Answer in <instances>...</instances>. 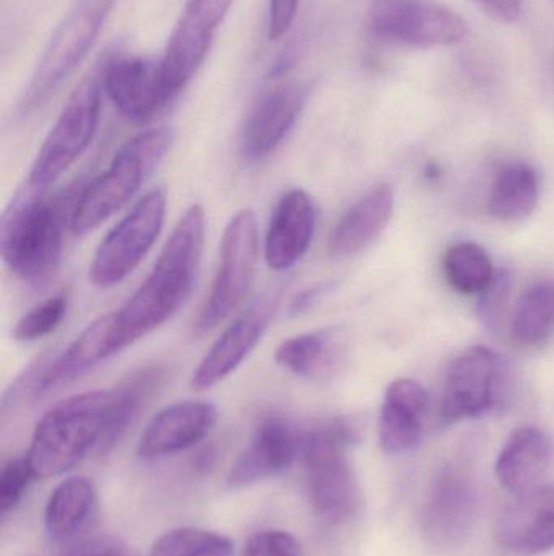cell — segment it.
<instances>
[{"label":"cell","instance_id":"6da1fadb","mask_svg":"<svg viewBox=\"0 0 554 556\" xmlns=\"http://www.w3.org/2000/svg\"><path fill=\"white\" fill-rule=\"evenodd\" d=\"M205 231L204 207L191 205L179 218L139 290L119 311H114L117 352L165 326L184 306L197 280Z\"/></svg>","mask_w":554,"mask_h":556},{"label":"cell","instance_id":"7a4b0ae2","mask_svg":"<svg viewBox=\"0 0 554 556\" xmlns=\"http://www.w3.org/2000/svg\"><path fill=\"white\" fill-rule=\"evenodd\" d=\"M119 440L114 388L98 389L49 408L36 424L26 459L36 479H51L91 453L106 454Z\"/></svg>","mask_w":554,"mask_h":556},{"label":"cell","instance_id":"3957f363","mask_svg":"<svg viewBox=\"0 0 554 556\" xmlns=\"http://www.w3.org/2000/svg\"><path fill=\"white\" fill-rule=\"evenodd\" d=\"M78 192L46 195L29 191L12 199L0 220V254L13 276L44 287L57 273Z\"/></svg>","mask_w":554,"mask_h":556},{"label":"cell","instance_id":"277c9868","mask_svg":"<svg viewBox=\"0 0 554 556\" xmlns=\"http://www.w3.org/2000/svg\"><path fill=\"white\" fill-rule=\"evenodd\" d=\"M360 437V428L347 417L322 421L301 434L309 503L319 518L332 525L355 518L363 506L350 460V450Z\"/></svg>","mask_w":554,"mask_h":556},{"label":"cell","instance_id":"5b68a950","mask_svg":"<svg viewBox=\"0 0 554 556\" xmlns=\"http://www.w3.org/2000/svg\"><path fill=\"white\" fill-rule=\"evenodd\" d=\"M172 142L175 130L171 127H153L130 137L117 150L109 166L78 191L72 214V235L90 233L129 204L168 155Z\"/></svg>","mask_w":554,"mask_h":556},{"label":"cell","instance_id":"8992f818","mask_svg":"<svg viewBox=\"0 0 554 556\" xmlns=\"http://www.w3.org/2000/svg\"><path fill=\"white\" fill-rule=\"evenodd\" d=\"M117 0H75L52 33L18 100L20 116L41 111L93 48Z\"/></svg>","mask_w":554,"mask_h":556},{"label":"cell","instance_id":"52a82bcc","mask_svg":"<svg viewBox=\"0 0 554 556\" xmlns=\"http://www.w3.org/2000/svg\"><path fill=\"white\" fill-rule=\"evenodd\" d=\"M101 85L96 77H87L68 98L48 137L42 142L26 189L46 192L93 142L100 126Z\"/></svg>","mask_w":554,"mask_h":556},{"label":"cell","instance_id":"ba28073f","mask_svg":"<svg viewBox=\"0 0 554 556\" xmlns=\"http://www.w3.org/2000/svg\"><path fill=\"white\" fill-rule=\"evenodd\" d=\"M166 204L165 189H152L111 228L88 270L94 287H116L139 267L162 233Z\"/></svg>","mask_w":554,"mask_h":556},{"label":"cell","instance_id":"9c48e42d","mask_svg":"<svg viewBox=\"0 0 554 556\" xmlns=\"http://www.w3.org/2000/svg\"><path fill=\"white\" fill-rule=\"evenodd\" d=\"M259 260V227L256 212H236L224 228L220 264L210 294L198 316L197 332L204 333L223 323L246 300L256 277Z\"/></svg>","mask_w":554,"mask_h":556},{"label":"cell","instance_id":"30bf717a","mask_svg":"<svg viewBox=\"0 0 554 556\" xmlns=\"http://www.w3.org/2000/svg\"><path fill=\"white\" fill-rule=\"evenodd\" d=\"M366 26L377 41L422 49L459 45L467 35L465 20L436 0H371Z\"/></svg>","mask_w":554,"mask_h":556},{"label":"cell","instance_id":"8fae6325","mask_svg":"<svg viewBox=\"0 0 554 556\" xmlns=\"http://www.w3.org/2000/svg\"><path fill=\"white\" fill-rule=\"evenodd\" d=\"M507 366L487 346H471L452 359L442 384L439 415L446 425L497 408L507 391Z\"/></svg>","mask_w":554,"mask_h":556},{"label":"cell","instance_id":"7c38bea8","mask_svg":"<svg viewBox=\"0 0 554 556\" xmlns=\"http://www.w3.org/2000/svg\"><path fill=\"white\" fill-rule=\"evenodd\" d=\"M481 492L467 463L448 464L436 477L425 508L422 528L428 541L441 547L462 544L474 531Z\"/></svg>","mask_w":554,"mask_h":556},{"label":"cell","instance_id":"4fadbf2b","mask_svg":"<svg viewBox=\"0 0 554 556\" xmlns=\"http://www.w3.org/2000/svg\"><path fill=\"white\" fill-rule=\"evenodd\" d=\"M234 0H188L162 58L166 80L176 94L197 75L214 46L215 35Z\"/></svg>","mask_w":554,"mask_h":556},{"label":"cell","instance_id":"5bb4252c","mask_svg":"<svg viewBox=\"0 0 554 556\" xmlns=\"http://www.w3.org/2000/svg\"><path fill=\"white\" fill-rule=\"evenodd\" d=\"M101 85L119 113L136 124L155 119L178 98L166 80L162 59L140 55L114 59L104 68Z\"/></svg>","mask_w":554,"mask_h":556},{"label":"cell","instance_id":"9a60e30c","mask_svg":"<svg viewBox=\"0 0 554 556\" xmlns=\"http://www.w3.org/2000/svg\"><path fill=\"white\" fill-rule=\"evenodd\" d=\"M275 311L276 298L263 296L250 303L227 330H223L217 342L195 366L191 378L192 389L197 392L210 391L230 378L259 345L275 316Z\"/></svg>","mask_w":554,"mask_h":556},{"label":"cell","instance_id":"2e32d148","mask_svg":"<svg viewBox=\"0 0 554 556\" xmlns=\"http://www.w3.org/2000/svg\"><path fill=\"white\" fill-rule=\"evenodd\" d=\"M311 87L305 81L282 85L263 94L250 111L241 132V153L247 162L269 159L295 129L308 104Z\"/></svg>","mask_w":554,"mask_h":556},{"label":"cell","instance_id":"e0dca14e","mask_svg":"<svg viewBox=\"0 0 554 556\" xmlns=\"http://www.w3.org/2000/svg\"><path fill=\"white\" fill-rule=\"evenodd\" d=\"M301 454V434L282 415H267L257 424L253 440L228 476L233 490L246 489L285 472Z\"/></svg>","mask_w":554,"mask_h":556},{"label":"cell","instance_id":"ac0fdd59","mask_svg":"<svg viewBox=\"0 0 554 556\" xmlns=\"http://www.w3.org/2000/svg\"><path fill=\"white\" fill-rule=\"evenodd\" d=\"M217 420V407L210 402H176L150 420L137 453L142 459H158L191 450L211 433Z\"/></svg>","mask_w":554,"mask_h":556},{"label":"cell","instance_id":"d6986e66","mask_svg":"<svg viewBox=\"0 0 554 556\" xmlns=\"http://www.w3.org/2000/svg\"><path fill=\"white\" fill-rule=\"evenodd\" d=\"M318 211L314 201L302 189L285 192L276 202L267 228V266L276 273H285L299 263L314 240Z\"/></svg>","mask_w":554,"mask_h":556},{"label":"cell","instance_id":"ffe728a7","mask_svg":"<svg viewBox=\"0 0 554 556\" xmlns=\"http://www.w3.org/2000/svg\"><path fill=\"white\" fill-rule=\"evenodd\" d=\"M501 547L523 555L554 551V486H537L517 496L498 519Z\"/></svg>","mask_w":554,"mask_h":556},{"label":"cell","instance_id":"44dd1931","mask_svg":"<svg viewBox=\"0 0 554 556\" xmlns=\"http://www.w3.org/2000/svg\"><path fill=\"white\" fill-rule=\"evenodd\" d=\"M429 405L428 392L413 379L400 378L387 386L379 414V441L387 454H405L418 446Z\"/></svg>","mask_w":554,"mask_h":556},{"label":"cell","instance_id":"7402d4cb","mask_svg":"<svg viewBox=\"0 0 554 556\" xmlns=\"http://www.w3.org/2000/svg\"><path fill=\"white\" fill-rule=\"evenodd\" d=\"M392 212V188L389 185H379L371 189L335 225L328 240V254L335 260L357 256L386 230Z\"/></svg>","mask_w":554,"mask_h":556},{"label":"cell","instance_id":"603a6c76","mask_svg":"<svg viewBox=\"0 0 554 556\" xmlns=\"http://www.w3.org/2000/svg\"><path fill=\"white\" fill-rule=\"evenodd\" d=\"M553 463V443L545 431L523 427L511 434L497 460V476L517 496L540 486Z\"/></svg>","mask_w":554,"mask_h":556},{"label":"cell","instance_id":"cb8c5ba5","mask_svg":"<svg viewBox=\"0 0 554 556\" xmlns=\"http://www.w3.org/2000/svg\"><path fill=\"white\" fill-rule=\"evenodd\" d=\"M345 340L338 330H314L283 340L275 350L280 368L306 381H325L340 371Z\"/></svg>","mask_w":554,"mask_h":556},{"label":"cell","instance_id":"d4e9b609","mask_svg":"<svg viewBox=\"0 0 554 556\" xmlns=\"http://www.w3.org/2000/svg\"><path fill=\"white\" fill-rule=\"evenodd\" d=\"M96 490L85 477H70L55 486L46 505L44 526L55 544L75 541L93 518Z\"/></svg>","mask_w":554,"mask_h":556},{"label":"cell","instance_id":"484cf974","mask_svg":"<svg viewBox=\"0 0 554 556\" xmlns=\"http://www.w3.org/2000/svg\"><path fill=\"white\" fill-rule=\"evenodd\" d=\"M540 198L539 173L526 162L504 166L491 186L488 211L500 222H519L536 211Z\"/></svg>","mask_w":554,"mask_h":556},{"label":"cell","instance_id":"4316f807","mask_svg":"<svg viewBox=\"0 0 554 556\" xmlns=\"http://www.w3.org/2000/svg\"><path fill=\"white\" fill-rule=\"evenodd\" d=\"M554 332V283L539 281L524 291L511 320L513 339L523 346H540Z\"/></svg>","mask_w":554,"mask_h":556},{"label":"cell","instance_id":"83f0119b","mask_svg":"<svg viewBox=\"0 0 554 556\" xmlns=\"http://www.w3.org/2000/svg\"><path fill=\"white\" fill-rule=\"evenodd\" d=\"M442 266L449 285L462 294H480L497 274L487 251L475 243L449 248Z\"/></svg>","mask_w":554,"mask_h":556},{"label":"cell","instance_id":"f1b7e54d","mask_svg":"<svg viewBox=\"0 0 554 556\" xmlns=\"http://www.w3.org/2000/svg\"><path fill=\"white\" fill-rule=\"evenodd\" d=\"M230 539L204 529L181 528L163 534L149 556H233Z\"/></svg>","mask_w":554,"mask_h":556},{"label":"cell","instance_id":"f546056e","mask_svg":"<svg viewBox=\"0 0 554 556\" xmlns=\"http://www.w3.org/2000/svg\"><path fill=\"white\" fill-rule=\"evenodd\" d=\"M68 311L67 294L59 293L29 309L13 329L16 342H36L54 333L64 323Z\"/></svg>","mask_w":554,"mask_h":556},{"label":"cell","instance_id":"4dcf8cb0","mask_svg":"<svg viewBox=\"0 0 554 556\" xmlns=\"http://www.w3.org/2000/svg\"><path fill=\"white\" fill-rule=\"evenodd\" d=\"M511 285H513V280H511L510 273L500 270L494 274L491 283L480 293L478 314L491 330L503 329L507 303H510Z\"/></svg>","mask_w":554,"mask_h":556},{"label":"cell","instance_id":"1f68e13d","mask_svg":"<svg viewBox=\"0 0 554 556\" xmlns=\"http://www.w3.org/2000/svg\"><path fill=\"white\" fill-rule=\"evenodd\" d=\"M28 459H13L7 463L0 476V515L5 518L9 513L18 506L28 490L29 483L35 480Z\"/></svg>","mask_w":554,"mask_h":556},{"label":"cell","instance_id":"d6a6232c","mask_svg":"<svg viewBox=\"0 0 554 556\" xmlns=\"http://www.w3.org/2000/svg\"><path fill=\"white\" fill-rule=\"evenodd\" d=\"M241 556H306L295 535L285 531H260L250 535Z\"/></svg>","mask_w":554,"mask_h":556},{"label":"cell","instance_id":"836d02e7","mask_svg":"<svg viewBox=\"0 0 554 556\" xmlns=\"http://www.w3.org/2000/svg\"><path fill=\"white\" fill-rule=\"evenodd\" d=\"M301 0H270L269 2V38L280 39L292 29L298 16Z\"/></svg>","mask_w":554,"mask_h":556},{"label":"cell","instance_id":"e575fe53","mask_svg":"<svg viewBox=\"0 0 554 556\" xmlns=\"http://www.w3.org/2000/svg\"><path fill=\"white\" fill-rule=\"evenodd\" d=\"M485 13L501 23H514L523 12V0H477Z\"/></svg>","mask_w":554,"mask_h":556},{"label":"cell","instance_id":"d590c367","mask_svg":"<svg viewBox=\"0 0 554 556\" xmlns=\"http://www.w3.org/2000/svg\"><path fill=\"white\" fill-rule=\"evenodd\" d=\"M62 556H132L127 551L126 545L114 539H98V541L88 542V544L80 545L74 551L67 552Z\"/></svg>","mask_w":554,"mask_h":556},{"label":"cell","instance_id":"8d00e7d4","mask_svg":"<svg viewBox=\"0 0 554 556\" xmlns=\"http://www.w3.org/2000/svg\"><path fill=\"white\" fill-rule=\"evenodd\" d=\"M325 290H327V285H315V287L308 288V290L302 291V293H299L298 296L293 300L289 313H292L293 316L306 313L309 307L314 306V303H318V301L321 300Z\"/></svg>","mask_w":554,"mask_h":556}]
</instances>
